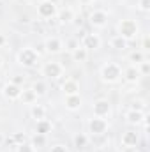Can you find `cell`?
Listing matches in <instances>:
<instances>
[{"label": "cell", "instance_id": "4dcf8cb0", "mask_svg": "<svg viewBox=\"0 0 150 152\" xmlns=\"http://www.w3.org/2000/svg\"><path fill=\"white\" fill-rule=\"evenodd\" d=\"M136 7H138V11H141V12H149L150 11V0H138Z\"/></svg>", "mask_w": 150, "mask_h": 152}, {"label": "cell", "instance_id": "6da1fadb", "mask_svg": "<svg viewBox=\"0 0 150 152\" xmlns=\"http://www.w3.org/2000/svg\"><path fill=\"white\" fill-rule=\"evenodd\" d=\"M99 76H101V80H103L104 83L113 85V83H117V81L122 78V67H120V64H117V62H106V64L101 66Z\"/></svg>", "mask_w": 150, "mask_h": 152}, {"label": "cell", "instance_id": "836d02e7", "mask_svg": "<svg viewBox=\"0 0 150 152\" xmlns=\"http://www.w3.org/2000/svg\"><path fill=\"white\" fill-rule=\"evenodd\" d=\"M11 81H12L14 85H20V87H23V83H25V78H23V76H14Z\"/></svg>", "mask_w": 150, "mask_h": 152}, {"label": "cell", "instance_id": "3957f363", "mask_svg": "<svg viewBox=\"0 0 150 152\" xmlns=\"http://www.w3.org/2000/svg\"><path fill=\"white\" fill-rule=\"evenodd\" d=\"M117 36H120V37H124L125 41H133V39L138 37V34H140V27H138V23L134 21V20H122V21H118V25H117Z\"/></svg>", "mask_w": 150, "mask_h": 152}, {"label": "cell", "instance_id": "7c38bea8", "mask_svg": "<svg viewBox=\"0 0 150 152\" xmlns=\"http://www.w3.org/2000/svg\"><path fill=\"white\" fill-rule=\"evenodd\" d=\"M79 46L85 48L88 53L90 51H97L101 48V37L97 34H85L83 39H81V42H79Z\"/></svg>", "mask_w": 150, "mask_h": 152}, {"label": "cell", "instance_id": "e575fe53", "mask_svg": "<svg viewBox=\"0 0 150 152\" xmlns=\"http://www.w3.org/2000/svg\"><path fill=\"white\" fill-rule=\"evenodd\" d=\"M149 48H150V44H149V36H145V37H143V51H147Z\"/></svg>", "mask_w": 150, "mask_h": 152}, {"label": "cell", "instance_id": "5b68a950", "mask_svg": "<svg viewBox=\"0 0 150 152\" xmlns=\"http://www.w3.org/2000/svg\"><path fill=\"white\" fill-rule=\"evenodd\" d=\"M41 75L44 78H48V80H58L60 76L64 75V66L60 62H55V60L44 62V66L41 69Z\"/></svg>", "mask_w": 150, "mask_h": 152}, {"label": "cell", "instance_id": "44dd1931", "mask_svg": "<svg viewBox=\"0 0 150 152\" xmlns=\"http://www.w3.org/2000/svg\"><path fill=\"white\" fill-rule=\"evenodd\" d=\"M110 46H111L115 51H125L129 48V41H125V39L120 37V36H113L110 39Z\"/></svg>", "mask_w": 150, "mask_h": 152}, {"label": "cell", "instance_id": "74e56055", "mask_svg": "<svg viewBox=\"0 0 150 152\" xmlns=\"http://www.w3.org/2000/svg\"><path fill=\"white\" fill-rule=\"evenodd\" d=\"M4 142H5V138H4V134H2V133H0V147H2V145H4Z\"/></svg>", "mask_w": 150, "mask_h": 152}, {"label": "cell", "instance_id": "d590c367", "mask_svg": "<svg viewBox=\"0 0 150 152\" xmlns=\"http://www.w3.org/2000/svg\"><path fill=\"white\" fill-rule=\"evenodd\" d=\"M5 44H7V37H5L4 34H0V48H2V46H5Z\"/></svg>", "mask_w": 150, "mask_h": 152}, {"label": "cell", "instance_id": "ab89813d", "mask_svg": "<svg viewBox=\"0 0 150 152\" xmlns=\"http://www.w3.org/2000/svg\"><path fill=\"white\" fill-rule=\"evenodd\" d=\"M134 152H136V151H134Z\"/></svg>", "mask_w": 150, "mask_h": 152}, {"label": "cell", "instance_id": "4fadbf2b", "mask_svg": "<svg viewBox=\"0 0 150 152\" xmlns=\"http://www.w3.org/2000/svg\"><path fill=\"white\" fill-rule=\"evenodd\" d=\"M145 117H147L145 112H136V110H131V108L124 113L125 124H127V126H133V127L141 126V124H143V120H145Z\"/></svg>", "mask_w": 150, "mask_h": 152}, {"label": "cell", "instance_id": "277c9868", "mask_svg": "<svg viewBox=\"0 0 150 152\" xmlns=\"http://www.w3.org/2000/svg\"><path fill=\"white\" fill-rule=\"evenodd\" d=\"M87 127H88V133H90L92 136H103V134H106V133H108L110 124H108V120H106V118L92 117V118H88Z\"/></svg>", "mask_w": 150, "mask_h": 152}, {"label": "cell", "instance_id": "9a60e30c", "mask_svg": "<svg viewBox=\"0 0 150 152\" xmlns=\"http://www.w3.org/2000/svg\"><path fill=\"white\" fill-rule=\"evenodd\" d=\"M122 78H124L127 83H131V85H136V83H138V80H140L141 76H140V73H138L136 66H129V67L122 69Z\"/></svg>", "mask_w": 150, "mask_h": 152}, {"label": "cell", "instance_id": "52a82bcc", "mask_svg": "<svg viewBox=\"0 0 150 152\" xmlns=\"http://www.w3.org/2000/svg\"><path fill=\"white\" fill-rule=\"evenodd\" d=\"M58 12L57 9V2H51V0H41L37 4V16L42 20H50V18H55Z\"/></svg>", "mask_w": 150, "mask_h": 152}, {"label": "cell", "instance_id": "d6986e66", "mask_svg": "<svg viewBox=\"0 0 150 152\" xmlns=\"http://www.w3.org/2000/svg\"><path fill=\"white\" fill-rule=\"evenodd\" d=\"M46 115H48V110H46L44 104L36 103V104L30 106V117H32L36 122H37V120H42V118H46Z\"/></svg>", "mask_w": 150, "mask_h": 152}, {"label": "cell", "instance_id": "d6a6232c", "mask_svg": "<svg viewBox=\"0 0 150 152\" xmlns=\"http://www.w3.org/2000/svg\"><path fill=\"white\" fill-rule=\"evenodd\" d=\"M50 152H69V149L64 145V143H55L53 147H51V151Z\"/></svg>", "mask_w": 150, "mask_h": 152}, {"label": "cell", "instance_id": "7a4b0ae2", "mask_svg": "<svg viewBox=\"0 0 150 152\" xmlns=\"http://www.w3.org/2000/svg\"><path fill=\"white\" fill-rule=\"evenodd\" d=\"M16 62H18V66H21V67H25V69H32V67L37 66L39 53L34 48H28V46H27V48H23V50L18 51Z\"/></svg>", "mask_w": 150, "mask_h": 152}, {"label": "cell", "instance_id": "ffe728a7", "mask_svg": "<svg viewBox=\"0 0 150 152\" xmlns=\"http://www.w3.org/2000/svg\"><path fill=\"white\" fill-rule=\"evenodd\" d=\"M51 129H53V124L48 120V118H42V120H37L36 122V126H34V131L37 133V134H48V133H51Z\"/></svg>", "mask_w": 150, "mask_h": 152}, {"label": "cell", "instance_id": "8992f818", "mask_svg": "<svg viewBox=\"0 0 150 152\" xmlns=\"http://www.w3.org/2000/svg\"><path fill=\"white\" fill-rule=\"evenodd\" d=\"M92 115L94 117H101V118H106L111 115V103L110 99L106 97H99L92 103Z\"/></svg>", "mask_w": 150, "mask_h": 152}, {"label": "cell", "instance_id": "8fae6325", "mask_svg": "<svg viewBox=\"0 0 150 152\" xmlns=\"http://www.w3.org/2000/svg\"><path fill=\"white\" fill-rule=\"evenodd\" d=\"M21 90H23V87L14 85L12 81H7V83L2 87V96H4L7 101H18L20 96H21Z\"/></svg>", "mask_w": 150, "mask_h": 152}, {"label": "cell", "instance_id": "e0dca14e", "mask_svg": "<svg viewBox=\"0 0 150 152\" xmlns=\"http://www.w3.org/2000/svg\"><path fill=\"white\" fill-rule=\"evenodd\" d=\"M62 92H64V96H73V94H79V83L73 80V78H69V80H66L64 83H62Z\"/></svg>", "mask_w": 150, "mask_h": 152}, {"label": "cell", "instance_id": "d4e9b609", "mask_svg": "<svg viewBox=\"0 0 150 152\" xmlns=\"http://www.w3.org/2000/svg\"><path fill=\"white\" fill-rule=\"evenodd\" d=\"M145 60V53L141 51V50H136V51H133L131 55H129V62H133V66H138L140 62H143Z\"/></svg>", "mask_w": 150, "mask_h": 152}, {"label": "cell", "instance_id": "ba28073f", "mask_svg": "<svg viewBox=\"0 0 150 152\" xmlns=\"http://www.w3.org/2000/svg\"><path fill=\"white\" fill-rule=\"evenodd\" d=\"M110 21V14L103 9H95L88 14V23L94 27V28H104Z\"/></svg>", "mask_w": 150, "mask_h": 152}, {"label": "cell", "instance_id": "484cf974", "mask_svg": "<svg viewBox=\"0 0 150 152\" xmlns=\"http://www.w3.org/2000/svg\"><path fill=\"white\" fill-rule=\"evenodd\" d=\"M30 143L34 145V149H37V147H44V145H46V136H44V134H37V133H34V136L30 138Z\"/></svg>", "mask_w": 150, "mask_h": 152}, {"label": "cell", "instance_id": "1f68e13d", "mask_svg": "<svg viewBox=\"0 0 150 152\" xmlns=\"http://www.w3.org/2000/svg\"><path fill=\"white\" fill-rule=\"evenodd\" d=\"M78 46H79V42H78L76 39H69V41H67V42L64 44V48H66V50H69V51H73V50H76Z\"/></svg>", "mask_w": 150, "mask_h": 152}, {"label": "cell", "instance_id": "603a6c76", "mask_svg": "<svg viewBox=\"0 0 150 152\" xmlns=\"http://www.w3.org/2000/svg\"><path fill=\"white\" fill-rule=\"evenodd\" d=\"M71 57H73V60H74V62H87V60H88V51H87L85 48L78 46L76 50L71 51Z\"/></svg>", "mask_w": 150, "mask_h": 152}, {"label": "cell", "instance_id": "30bf717a", "mask_svg": "<svg viewBox=\"0 0 150 152\" xmlns=\"http://www.w3.org/2000/svg\"><path fill=\"white\" fill-rule=\"evenodd\" d=\"M44 51L50 53V55H57V53H62L64 51V41L60 37H46L44 39Z\"/></svg>", "mask_w": 150, "mask_h": 152}, {"label": "cell", "instance_id": "f546056e", "mask_svg": "<svg viewBox=\"0 0 150 152\" xmlns=\"http://www.w3.org/2000/svg\"><path fill=\"white\" fill-rule=\"evenodd\" d=\"M16 152H36V149L30 142H25L21 145H16Z\"/></svg>", "mask_w": 150, "mask_h": 152}, {"label": "cell", "instance_id": "cb8c5ba5", "mask_svg": "<svg viewBox=\"0 0 150 152\" xmlns=\"http://www.w3.org/2000/svg\"><path fill=\"white\" fill-rule=\"evenodd\" d=\"M30 88H32V90L37 94V97H42V96L46 94V90H48V87H46V83H44L42 80H39V81H34Z\"/></svg>", "mask_w": 150, "mask_h": 152}, {"label": "cell", "instance_id": "83f0119b", "mask_svg": "<svg viewBox=\"0 0 150 152\" xmlns=\"http://www.w3.org/2000/svg\"><path fill=\"white\" fill-rule=\"evenodd\" d=\"M11 142H12V143H16V145H21V143L28 142V138H27V134H25V133H14V134L11 136Z\"/></svg>", "mask_w": 150, "mask_h": 152}, {"label": "cell", "instance_id": "4316f807", "mask_svg": "<svg viewBox=\"0 0 150 152\" xmlns=\"http://www.w3.org/2000/svg\"><path fill=\"white\" fill-rule=\"evenodd\" d=\"M136 69H138L140 76H149V75H150V62L145 58L143 62H140V64L136 66Z\"/></svg>", "mask_w": 150, "mask_h": 152}, {"label": "cell", "instance_id": "8d00e7d4", "mask_svg": "<svg viewBox=\"0 0 150 152\" xmlns=\"http://www.w3.org/2000/svg\"><path fill=\"white\" fill-rule=\"evenodd\" d=\"M94 0H79V4H83V5H88V4H92Z\"/></svg>", "mask_w": 150, "mask_h": 152}, {"label": "cell", "instance_id": "2e32d148", "mask_svg": "<svg viewBox=\"0 0 150 152\" xmlns=\"http://www.w3.org/2000/svg\"><path fill=\"white\" fill-rule=\"evenodd\" d=\"M57 20H58L60 25H69V23H73V20H74V11H73L71 7H64V9H60V11L57 12Z\"/></svg>", "mask_w": 150, "mask_h": 152}, {"label": "cell", "instance_id": "ac0fdd59", "mask_svg": "<svg viewBox=\"0 0 150 152\" xmlns=\"http://www.w3.org/2000/svg\"><path fill=\"white\" fill-rule=\"evenodd\" d=\"M37 94L32 90V88H23L21 90V96H20V101H21V104H36L37 103Z\"/></svg>", "mask_w": 150, "mask_h": 152}, {"label": "cell", "instance_id": "7402d4cb", "mask_svg": "<svg viewBox=\"0 0 150 152\" xmlns=\"http://www.w3.org/2000/svg\"><path fill=\"white\" fill-rule=\"evenodd\" d=\"M73 143H74V147L78 151H83V149L88 147V136L85 133H76L73 136Z\"/></svg>", "mask_w": 150, "mask_h": 152}, {"label": "cell", "instance_id": "f1b7e54d", "mask_svg": "<svg viewBox=\"0 0 150 152\" xmlns=\"http://www.w3.org/2000/svg\"><path fill=\"white\" fill-rule=\"evenodd\" d=\"M131 110H136V112H145V110H147V103H145L143 99L133 101V103H131Z\"/></svg>", "mask_w": 150, "mask_h": 152}, {"label": "cell", "instance_id": "5bb4252c", "mask_svg": "<svg viewBox=\"0 0 150 152\" xmlns=\"http://www.w3.org/2000/svg\"><path fill=\"white\" fill-rule=\"evenodd\" d=\"M83 104V99L79 94H73V96H64V106L69 112H78Z\"/></svg>", "mask_w": 150, "mask_h": 152}, {"label": "cell", "instance_id": "f35d334b", "mask_svg": "<svg viewBox=\"0 0 150 152\" xmlns=\"http://www.w3.org/2000/svg\"><path fill=\"white\" fill-rule=\"evenodd\" d=\"M2 67H4V58L0 57V69H2Z\"/></svg>", "mask_w": 150, "mask_h": 152}, {"label": "cell", "instance_id": "9c48e42d", "mask_svg": "<svg viewBox=\"0 0 150 152\" xmlns=\"http://www.w3.org/2000/svg\"><path fill=\"white\" fill-rule=\"evenodd\" d=\"M138 143H140V134H138L136 129H127V131L122 133V136H120V145H122L124 149H133V147H136Z\"/></svg>", "mask_w": 150, "mask_h": 152}]
</instances>
